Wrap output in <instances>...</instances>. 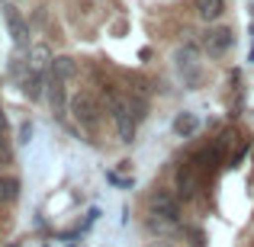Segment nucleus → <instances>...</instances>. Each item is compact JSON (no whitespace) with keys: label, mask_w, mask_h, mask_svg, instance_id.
I'll use <instances>...</instances> for the list:
<instances>
[{"label":"nucleus","mask_w":254,"mask_h":247,"mask_svg":"<svg viewBox=\"0 0 254 247\" xmlns=\"http://www.w3.org/2000/svg\"><path fill=\"white\" fill-rule=\"evenodd\" d=\"M52 51H49V45H36V49L29 51V71H39V74H45V71L52 68Z\"/></svg>","instance_id":"nucleus-10"},{"label":"nucleus","mask_w":254,"mask_h":247,"mask_svg":"<svg viewBox=\"0 0 254 247\" xmlns=\"http://www.w3.org/2000/svg\"><path fill=\"white\" fill-rule=\"evenodd\" d=\"M77 64L71 55H55L52 58V68H49V77H58V81H68V77H74Z\"/></svg>","instance_id":"nucleus-7"},{"label":"nucleus","mask_w":254,"mask_h":247,"mask_svg":"<svg viewBox=\"0 0 254 247\" xmlns=\"http://www.w3.org/2000/svg\"><path fill=\"white\" fill-rule=\"evenodd\" d=\"M19 196V183L16 180H0V202H13V199Z\"/></svg>","instance_id":"nucleus-15"},{"label":"nucleus","mask_w":254,"mask_h":247,"mask_svg":"<svg viewBox=\"0 0 254 247\" xmlns=\"http://www.w3.org/2000/svg\"><path fill=\"white\" fill-rule=\"evenodd\" d=\"M151 247H164V244H151Z\"/></svg>","instance_id":"nucleus-17"},{"label":"nucleus","mask_w":254,"mask_h":247,"mask_svg":"<svg viewBox=\"0 0 254 247\" xmlns=\"http://www.w3.org/2000/svg\"><path fill=\"white\" fill-rule=\"evenodd\" d=\"M49 103H52V112L62 119L64 116V81H58V77H49Z\"/></svg>","instance_id":"nucleus-9"},{"label":"nucleus","mask_w":254,"mask_h":247,"mask_svg":"<svg viewBox=\"0 0 254 247\" xmlns=\"http://www.w3.org/2000/svg\"><path fill=\"white\" fill-rule=\"evenodd\" d=\"M193 6H196V13L206 19V23H212V19H219V16H222L225 0H193Z\"/></svg>","instance_id":"nucleus-11"},{"label":"nucleus","mask_w":254,"mask_h":247,"mask_svg":"<svg viewBox=\"0 0 254 247\" xmlns=\"http://www.w3.org/2000/svg\"><path fill=\"white\" fill-rule=\"evenodd\" d=\"M196 186H199V170L193 167V161L190 164H184L177 170V190H180V196H187L190 199L193 193H196Z\"/></svg>","instance_id":"nucleus-5"},{"label":"nucleus","mask_w":254,"mask_h":247,"mask_svg":"<svg viewBox=\"0 0 254 247\" xmlns=\"http://www.w3.org/2000/svg\"><path fill=\"white\" fill-rule=\"evenodd\" d=\"M187 235H190V247H206V238L199 228H187Z\"/></svg>","instance_id":"nucleus-16"},{"label":"nucleus","mask_w":254,"mask_h":247,"mask_svg":"<svg viewBox=\"0 0 254 247\" xmlns=\"http://www.w3.org/2000/svg\"><path fill=\"white\" fill-rule=\"evenodd\" d=\"M196 129H199V119L193 116V112H180V116L174 119V132H177V135H193Z\"/></svg>","instance_id":"nucleus-14"},{"label":"nucleus","mask_w":254,"mask_h":247,"mask_svg":"<svg viewBox=\"0 0 254 247\" xmlns=\"http://www.w3.org/2000/svg\"><path fill=\"white\" fill-rule=\"evenodd\" d=\"M196 55H199L196 45H184V49L177 51V68L184 71L187 77H190V84H196V64H199V61H196Z\"/></svg>","instance_id":"nucleus-6"},{"label":"nucleus","mask_w":254,"mask_h":247,"mask_svg":"<svg viewBox=\"0 0 254 247\" xmlns=\"http://www.w3.org/2000/svg\"><path fill=\"white\" fill-rule=\"evenodd\" d=\"M151 212L161 215V218H168V222H177L180 218V205H177V199H174L168 190H158L155 196H151Z\"/></svg>","instance_id":"nucleus-3"},{"label":"nucleus","mask_w":254,"mask_h":247,"mask_svg":"<svg viewBox=\"0 0 254 247\" xmlns=\"http://www.w3.org/2000/svg\"><path fill=\"white\" fill-rule=\"evenodd\" d=\"M219 157H222V145H212V148H206V151H199L196 157H193V167H196L199 173H206V170H216V164H219Z\"/></svg>","instance_id":"nucleus-8"},{"label":"nucleus","mask_w":254,"mask_h":247,"mask_svg":"<svg viewBox=\"0 0 254 247\" xmlns=\"http://www.w3.org/2000/svg\"><path fill=\"white\" fill-rule=\"evenodd\" d=\"M42 84H45V74H39V71H26L23 77V93L29 99H39L42 97Z\"/></svg>","instance_id":"nucleus-12"},{"label":"nucleus","mask_w":254,"mask_h":247,"mask_svg":"<svg viewBox=\"0 0 254 247\" xmlns=\"http://www.w3.org/2000/svg\"><path fill=\"white\" fill-rule=\"evenodd\" d=\"M6 23H10V32H13V42H16L19 49H23V45H26V36H29V32H26L23 19H19V13L13 10V6H6Z\"/></svg>","instance_id":"nucleus-13"},{"label":"nucleus","mask_w":254,"mask_h":247,"mask_svg":"<svg viewBox=\"0 0 254 247\" xmlns=\"http://www.w3.org/2000/svg\"><path fill=\"white\" fill-rule=\"evenodd\" d=\"M232 45H235V36H232V29H209V36L203 39V49L209 51V55H225Z\"/></svg>","instance_id":"nucleus-4"},{"label":"nucleus","mask_w":254,"mask_h":247,"mask_svg":"<svg viewBox=\"0 0 254 247\" xmlns=\"http://www.w3.org/2000/svg\"><path fill=\"white\" fill-rule=\"evenodd\" d=\"M71 112H74V119L81 122V129L97 132V125H100V106L93 103L90 93H77V97L71 99Z\"/></svg>","instance_id":"nucleus-2"},{"label":"nucleus","mask_w":254,"mask_h":247,"mask_svg":"<svg viewBox=\"0 0 254 247\" xmlns=\"http://www.w3.org/2000/svg\"><path fill=\"white\" fill-rule=\"evenodd\" d=\"M110 109H113V122H116V132H119V142L129 145L135 138V119H132V99H126L123 93L110 90Z\"/></svg>","instance_id":"nucleus-1"}]
</instances>
